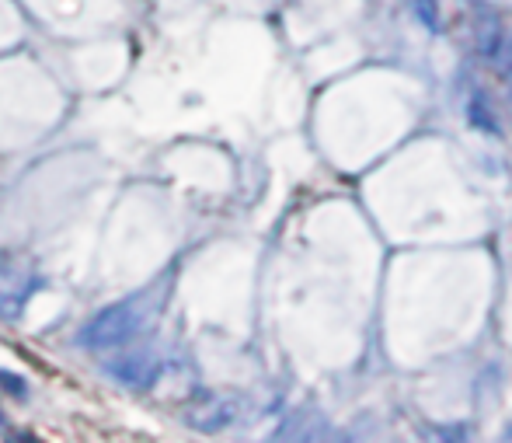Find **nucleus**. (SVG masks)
Returning a JSON list of instances; mask_svg holds the SVG:
<instances>
[{
	"label": "nucleus",
	"mask_w": 512,
	"mask_h": 443,
	"mask_svg": "<svg viewBox=\"0 0 512 443\" xmlns=\"http://www.w3.org/2000/svg\"><path fill=\"white\" fill-rule=\"evenodd\" d=\"M415 4H418V14H422V21L432 28V32H436V28H439V7H436V0H415Z\"/></svg>",
	"instance_id": "nucleus-2"
},
{
	"label": "nucleus",
	"mask_w": 512,
	"mask_h": 443,
	"mask_svg": "<svg viewBox=\"0 0 512 443\" xmlns=\"http://www.w3.org/2000/svg\"><path fill=\"white\" fill-rule=\"evenodd\" d=\"M0 426H4V412H0Z\"/></svg>",
	"instance_id": "nucleus-3"
},
{
	"label": "nucleus",
	"mask_w": 512,
	"mask_h": 443,
	"mask_svg": "<svg viewBox=\"0 0 512 443\" xmlns=\"http://www.w3.org/2000/svg\"><path fill=\"white\" fill-rule=\"evenodd\" d=\"M147 300L143 297H129V300H119V304L105 307L98 311L88 325L81 328L77 342L88 349H112V346H122L129 342L143 325H147Z\"/></svg>",
	"instance_id": "nucleus-1"
}]
</instances>
